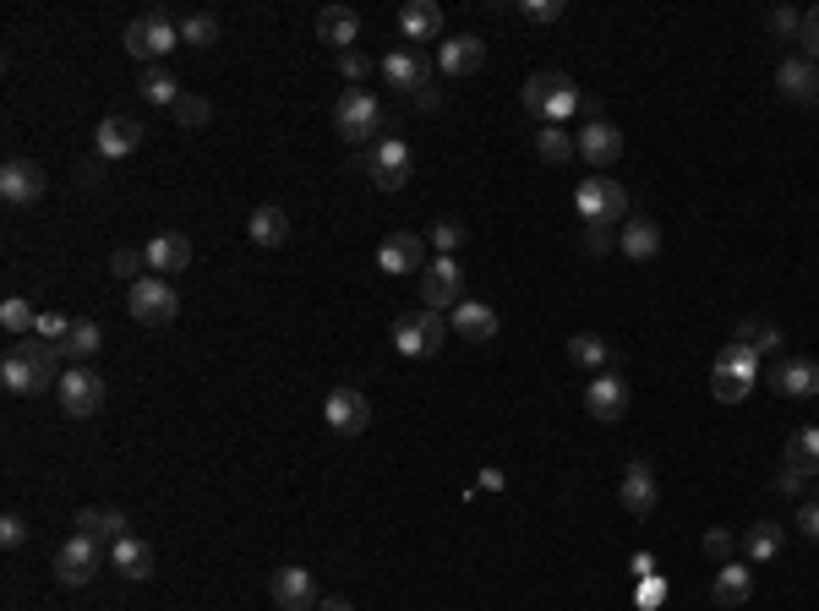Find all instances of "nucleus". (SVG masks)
Wrapping results in <instances>:
<instances>
[{
  "mask_svg": "<svg viewBox=\"0 0 819 611\" xmlns=\"http://www.w3.org/2000/svg\"><path fill=\"white\" fill-rule=\"evenodd\" d=\"M519 99H524V115L541 121V126H563V121L579 110V88H574L563 71H535Z\"/></svg>",
  "mask_w": 819,
  "mask_h": 611,
  "instance_id": "f257e3e1",
  "label": "nucleus"
},
{
  "mask_svg": "<svg viewBox=\"0 0 819 611\" xmlns=\"http://www.w3.org/2000/svg\"><path fill=\"white\" fill-rule=\"evenodd\" d=\"M574 208L585 224H629V191L607 175H585L574 191Z\"/></svg>",
  "mask_w": 819,
  "mask_h": 611,
  "instance_id": "f03ea898",
  "label": "nucleus"
},
{
  "mask_svg": "<svg viewBox=\"0 0 819 611\" xmlns=\"http://www.w3.org/2000/svg\"><path fill=\"white\" fill-rule=\"evenodd\" d=\"M333 126H339L344 143H366V137H377L388 121H383V104H377L366 88H344L339 104H333Z\"/></svg>",
  "mask_w": 819,
  "mask_h": 611,
  "instance_id": "7ed1b4c3",
  "label": "nucleus"
},
{
  "mask_svg": "<svg viewBox=\"0 0 819 611\" xmlns=\"http://www.w3.org/2000/svg\"><path fill=\"white\" fill-rule=\"evenodd\" d=\"M126 55H137V60H164L175 44H180V22H169L164 11H148V16H137V22H126Z\"/></svg>",
  "mask_w": 819,
  "mask_h": 611,
  "instance_id": "20e7f679",
  "label": "nucleus"
},
{
  "mask_svg": "<svg viewBox=\"0 0 819 611\" xmlns=\"http://www.w3.org/2000/svg\"><path fill=\"white\" fill-rule=\"evenodd\" d=\"M126 311H132L137 322H148V327H164V322H175V311H180V296L169 290V279L148 274V279H137V285L126 290Z\"/></svg>",
  "mask_w": 819,
  "mask_h": 611,
  "instance_id": "39448f33",
  "label": "nucleus"
},
{
  "mask_svg": "<svg viewBox=\"0 0 819 611\" xmlns=\"http://www.w3.org/2000/svg\"><path fill=\"white\" fill-rule=\"evenodd\" d=\"M460 301H465V274H460V263H454V257H432V263L421 268V306H427V311H454Z\"/></svg>",
  "mask_w": 819,
  "mask_h": 611,
  "instance_id": "423d86ee",
  "label": "nucleus"
},
{
  "mask_svg": "<svg viewBox=\"0 0 819 611\" xmlns=\"http://www.w3.org/2000/svg\"><path fill=\"white\" fill-rule=\"evenodd\" d=\"M60 410L71 415V421H88V415H99L104 410V377L99 371H88V366H71L66 377H60Z\"/></svg>",
  "mask_w": 819,
  "mask_h": 611,
  "instance_id": "0eeeda50",
  "label": "nucleus"
},
{
  "mask_svg": "<svg viewBox=\"0 0 819 611\" xmlns=\"http://www.w3.org/2000/svg\"><path fill=\"white\" fill-rule=\"evenodd\" d=\"M99 563H104V546H99L93 535H71V541L55 552V579H60L66 590H77V585H88V579L99 574Z\"/></svg>",
  "mask_w": 819,
  "mask_h": 611,
  "instance_id": "6e6552de",
  "label": "nucleus"
},
{
  "mask_svg": "<svg viewBox=\"0 0 819 611\" xmlns=\"http://www.w3.org/2000/svg\"><path fill=\"white\" fill-rule=\"evenodd\" d=\"M323 421L339 437H361V432L372 426V404H366V393H355V388H333L323 399Z\"/></svg>",
  "mask_w": 819,
  "mask_h": 611,
  "instance_id": "1a4fd4ad",
  "label": "nucleus"
},
{
  "mask_svg": "<svg viewBox=\"0 0 819 611\" xmlns=\"http://www.w3.org/2000/svg\"><path fill=\"white\" fill-rule=\"evenodd\" d=\"M383 77H388V88H405V93H427L432 88V60L421 55V49H388L383 55Z\"/></svg>",
  "mask_w": 819,
  "mask_h": 611,
  "instance_id": "9d476101",
  "label": "nucleus"
},
{
  "mask_svg": "<svg viewBox=\"0 0 819 611\" xmlns=\"http://www.w3.org/2000/svg\"><path fill=\"white\" fill-rule=\"evenodd\" d=\"M410 143H399V137H383L377 148L366 153V169H372V180L383 186V191H399L405 180H410Z\"/></svg>",
  "mask_w": 819,
  "mask_h": 611,
  "instance_id": "9b49d317",
  "label": "nucleus"
},
{
  "mask_svg": "<svg viewBox=\"0 0 819 611\" xmlns=\"http://www.w3.org/2000/svg\"><path fill=\"white\" fill-rule=\"evenodd\" d=\"M143 137H148V126H143L137 115H110V121H99V132H93V153H99V158H126V153L143 148Z\"/></svg>",
  "mask_w": 819,
  "mask_h": 611,
  "instance_id": "f8f14e48",
  "label": "nucleus"
},
{
  "mask_svg": "<svg viewBox=\"0 0 819 611\" xmlns=\"http://www.w3.org/2000/svg\"><path fill=\"white\" fill-rule=\"evenodd\" d=\"M0 197H5L11 208L38 202V197H44V169H38L33 158H5V164H0Z\"/></svg>",
  "mask_w": 819,
  "mask_h": 611,
  "instance_id": "ddd939ff",
  "label": "nucleus"
},
{
  "mask_svg": "<svg viewBox=\"0 0 819 611\" xmlns=\"http://www.w3.org/2000/svg\"><path fill=\"white\" fill-rule=\"evenodd\" d=\"M629 377H618V371H596V382L585 388V410L596 415V421H618L623 410H629Z\"/></svg>",
  "mask_w": 819,
  "mask_h": 611,
  "instance_id": "4468645a",
  "label": "nucleus"
},
{
  "mask_svg": "<svg viewBox=\"0 0 819 611\" xmlns=\"http://www.w3.org/2000/svg\"><path fill=\"white\" fill-rule=\"evenodd\" d=\"M377 268L383 274H421L427 268V241L421 235H388L383 246H377Z\"/></svg>",
  "mask_w": 819,
  "mask_h": 611,
  "instance_id": "2eb2a0df",
  "label": "nucleus"
},
{
  "mask_svg": "<svg viewBox=\"0 0 819 611\" xmlns=\"http://www.w3.org/2000/svg\"><path fill=\"white\" fill-rule=\"evenodd\" d=\"M268 590H274V607L279 611H318V585H312L307 568H279Z\"/></svg>",
  "mask_w": 819,
  "mask_h": 611,
  "instance_id": "dca6fc26",
  "label": "nucleus"
},
{
  "mask_svg": "<svg viewBox=\"0 0 819 611\" xmlns=\"http://www.w3.org/2000/svg\"><path fill=\"white\" fill-rule=\"evenodd\" d=\"M143 257H148V274H159V279L186 274V268H191V241L175 235V230H164V235H154V241L143 246Z\"/></svg>",
  "mask_w": 819,
  "mask_h": 611,
  "instance_id": "f3484780",
  "label": "nucleus"
},
{
  "mask_svg": "<svg viewBox=\"0 0 819 611\" xmlns=\"http://www.w3.org/2000/svg\"><path fill=\"white\" fill-rule=\"evenodd\" d=\"M776 88H782L793 104H819V66L804 60V55L782 60V66H776Z\"/></svg>",
  "mask_w": 819,
  "mask_h": 611,
  "instance_id": "a211bd4d",
  "label": "nucleus"
},
{
  "mask_svg": "<svg viewBox=\"0 0 819 611\" xmlns=\"http://www.w3.org/2000/svg\"><path fill=\"white\" fill-rule=\"evenodd\" d=\"M579 158L596 164V169L618 164V158H623V132H618L612 121H590V126L579 132Z\"/></svg>",
  "mask_w": 819,
  "mask_h": 611,
  "instance_id": "6ab92c4d",
  "label": "nucleus"
},
{
  "mask_svg": "<svg viewBox=\"0 0 819 611\" xmlns=\"http://www.w3.org/2000/svg\"><path fill=\"white\" fill-rule=\"evenodd\" d=\"M482 60H487V44L476 33H460V38H449L438 49V71L443 77H471V71H482Z\"/></svg>",
  "mask_w": 819,
  "mask_h": 611,
  "instance_id": "aec40b11",
  "label": "nucleus"
},
{
  "mask_svg": "<svg viewBox=\"0 0 819 611\" xmlns=\"http://www.w3.org/2000/svg\"><path fill=\"white\" fill-rule=\"evenodd\" d=\"M449 327L460 333V338H471V344H491L497 338V311L487 301H460L449 311Z\"/></svg>",
  "mask_w": 819,
  "mask_h": 611,
  "instance_id": "412c9836",
  "label": "nucleus"
},
{
  "mask_svg": "<svg viewBox=\"0 0 819 611\" xmlns=\"http://www.w3.org/2000/svg\"><path fill=\"white\" fill-rule=\"evenodd\" d=\"M749 596H754V574H749L743 563H721V568H716V585H710V601L721 611H738Z\"/></svg>",
  "mask_w": 819,
  "mask_h": 611,
  "instance_id": "4be33fe9",
  "label": "nucleus"
},
{
  "mask_svg": "<svg viewBox=\"0 0 819 611\" xmlns=\"http://www.w3.org/2000/svg\"><path fill=\"white\" fill-rule=\"evenodd\" d=\"M110 563L121 568V579H154V546L148 541H137V535H121V541H110Z\"/></svg>",
  "mask_w": 819,
  "mask_h": 611,
  "instance_id": "5701e85b",
  "label": "nucleus"
},
{
  "mask_svg": "<svg viewBox=\"0 0 819 611\" xmlns=\"http://www.w3.org/2000/svg\"><path fill=\"white\" fill-rule=\"evenodd\" d=\"M399 33H405L410 44L438 38V33H443V5H438V0H410V5L399 11Z\"/></svg>",
  "mask_w": 819,
  "mask_h": 611,
  "instance_id": "b1692460",
  "label": "nucleus"
},
{
  "mask_svg": "<svg viewBox=\"0 0 819 611\" xmlns=\"http://www.w3.org/2000/svg\"><path fill=\"white\" fill-rule=\"evenodd\" d=\"M246 235H252V246H285L290 241V213L279 202H263V208H252Z\"/></svg>",
  "mask_w": 819,
  "mask_h": 611,
  "instance_id": "393cba45",
  "label": "nucleus"
},
{
  "mask_svg": "<svg viewBox=\"0 0 819 611\" xmlns=\"http://www.w3.org/2000/svg\"><path fill=\"white\" fill-rule=\"evenodd\" d=\"M318 38L344 55V49L361 38V16H355L350 5H323V11H318Z\"/></svg>",
  "mask_w": 819,
  "mask_h": 611,
  "instance_id": "a878e982",
  "label": "nucleus"
},
{
  "mask_svg": "<svg viewBox=\"0 0 819 611\" xmlns=\"http://www.w3.org/2000/svg\"><path fill=\"white\" fill-rule=\"evenodd\" d=\"M99 349H104V327L88 322V316H71V327H66V338H60V355H66L71 366H82V360H93Z\"/></svg>",
  "mask_w": 819,
  "mask_h": 611,
  "instance_id": "bb28decb",
  "label": "nucleus"
},
{
  "mask_svg": "<svg viewBox=\"0 0 819 611\" xmlns=\"http://www.w3.org/2000/svg\"><path fill=\"white\" fill-rule=\"evenodd\" d=\"M776 393H787V399H815L819 393V366L815 360H804V355L782 360V366H776Z\"/></svg>",
  "mask_w": 819,
  "mask_h": 611,
  "instance_id": "cd10ccee",
  "label": "nucleus"
},
{
  "mask_svg": "<svg viewBox=\"0 0 819 611\" xmlns=\"http://www.w3.org/2000/svg\"><path fill=\"white\" fill-rule=\"evenodd\" d=\"M618 497H623V508L634 513V519H645L655 508V475L651 464H629L623 469V486H618Z\"/></svg>",
  "mask_w": 819,
  "mask_h": 611,
  "instance_id": "c85d7f7f",
  "label": "nucleus"
},
{
  "mask_svg": "<svg viewBox=\"0 0 819 611\" xmlns=\"http://www.w3.org/2000/svg\"><path fill=\"white\" fill-rule=\"evenodd\" d=\"M618 246H623L629 263H651L655 252H661V230H655V219H629L623 235H618Z\"/></svg>",
  "mask_w": 819,
  "mask_h": 611,
  "instance_id": "c756f323",
  "label": "nucleus"
},
{
  "mask_svg": "<svg viewBox=\"0 0 819 611\" xmlns=\"http://www.w3.org/2000/svg\"><path fill=\"white\" fill-rule=\"evenodd\" d=\"M0 388L16 393V399L38 393V371H33V360H27L22 349H5V360H0Z\"/></svg>",
  "mask_w": 819,
  "mask_h": 611,
  "instance_id": "7c9ffc66",
  "label": "nucleus"
},
{
  "mask_svg": "<svg viewBox=\"0 0 819 611\" xmlns=\"http://www.w3.org/2000/svg\"><path fill=\"white\" fill-rule=\"evenodd\" d=\"M782 546H787V530H782V524H771V519L749 524V535H743L749 563H771V557H782Z\"/></svg>",
  "mask_w": 819,
  "mask_h": 611,
  "instance_id": "2f4dec72",
  "label": "nucleus"
},
{
  "mask_svg": "<svg viewBox=\"0 0 819 611\" xmlns=\"http://www.w3.org/2000/svg\"><path fill=\"white\" fill-rule=\"evenodd\" d=\"M77 535H93V541H121L126 535V513L121 508H82L77 513Z\"/></svg>",
  "mask_w": 819,
  "mask_h": 611,
  "instance_id": "473e14b6",
  "label": "nucleus"
},
{
  "mask_svg": "<svg viewBox=\"0 0 819 611\" xmlns=\"http://www.w3.org/2000/svg\"><path fill=\"white\" fill-rule=\"evenodd\" d=\"M137 93H143L148 104H159V110H175V99H180V82L169 77V66H143V77H137Z\"/></svg>",
  "mask_w": 819,
  "mask_h": 611,
  "instance_id": "72a5a7b5",
  "label": "nucleus"
},
{
  "mask_svg": "<svg viewBox=\"0 0 819 611\" xmlns=\"http://www.w3.org/2000/svg\"><path fill=\"white\" fill-rule=\"evenodd\" d=\"M535 153H541L546 164H568V158L579 153V137L563 132V126H541V132H535Z\"/></svg>",
  "mask_w": 819,
  "mask_h": 611,
  "instance_id": "f704fd0d",
  "label": "nucleus"
},
{
  "mask_svg": "<svg viewBox=\"0 0 819 611\" xmlns=\"http://www.w3.org/2000/svg\"><path fill=\"white\" fill-rule=\"evenodd\" d=\"M607 355H612V349H607V338H601V333H574V338H568V360H574V366H585V371H601V366H607Z\"/></svg>",
  "mask_w": 819,
  "mask_h": 611,
  "instance_id": "c9c22d12",
  "label": "nucleus"
},
{
  "mask_svg": "<svg viewBox=\"0 0 819 611\" xmlns=\"http://www.w3.org/2000/svg\"><path fill=\"white\" fill-rule=\"evenodd\" d=\"M749 388H754L749 371H732V366H716V371H710V393H716L721 404H743Z\"/></svg>",
  "mask_w": 819,
  "mask_h": 611,
  "instance_id": "e433bc0d",
  "label": "nucleus"
},
{
  "mask_svg": "<svg viewBox=\"0 0 819 611\" xmlns=\"http://www.w3.org/2000/svg\"><path fill=\"white\" fill-rule=\"evenodd\" d=\"M394 349H399V355H410V360H421V355H427V338H421V311H410V316H399V322H394Z\"/></svg>",
  "mask_w": 819,
  "mask_h": 611,
  "instance_id": "4c0bfd02",
  "label": "nucleus"
},
{
  "mask_svg": "<svg viewBox=\"0 0 819 611\" xmlns=\"http://www.w3.org/2000/svg\"><path fill=\"white\" fill-rule=\"evenodd\" d=\"M738 344H749L754 355H771V349H782V327H765V322L743 316L738 322Z\"/></svg>",
  "mask_w": 819,
  "mask_h": 611,
  "instance_id": "58836bf2",
  "label": "nucleus"
},
{
  "mask_svg": "<svg viewBox=\"0 0 819 611\" xmlns=\"http://www.w3.org/2000/svg\"><path fill=\"white\" fill-rule=\"evenodd\" d=\"M787 464H798V469H809L819 480V426H804L793 443H787Z\"/></svg>",
  "mask_w": 819,
  "mask_h": 611,
  "instance_id": "ea45409f",
  "label": "nucleus"
},
{
  "mask_svg": "<svg viewBox=\"0 0 819 611\" xmlns=\"http://www.w3.org/2000/svg\"><path fill=\"white\" fill-rule=\"evenodd\" d=\"M219 38V22L208 16V11H191V16H180V44H191V49H208Z\"/></svg>",
  "mask_w": 819,
  "mask_h": 611,
  "instance_id": "a19ab883",
  "label": "nucleus"
},
{
  "mask_svg": "<svg viewBox=\"0 0 819 611\" xmlns=\"http://www.w3.org/2000/svg\"><path fill=\"white\" fill-rule=\"evenodd\" d=\"M0 322H5V333H38V311L22 301V296H5L0 301Z\"/></svg>",
  "mask_w": 819,
  "mask_h": 611,
  "instance_id": "79ce46f5",
  "label": "nucleus"
},
{
  "mask_svg": "<svg viewBox=\"0 0 819 611\" xmlns=\"http://www.w3.org/2000/svg\"><path fill=\"white\" fill-rule=\"evenodd\" d=\"M169 115H175V126H186V132H191V126H208V121H213V104H208V99H197V93H180Z\"/></svg>",
  "mask_w": 819,
  "mask_h": 611,
  "instance_id": "37998d69",
  "label": "nucleus"
},
{
  "mask_svg": "<svg viewBox=\"0 0 819 611\" xmlns=\"http://www.w3.org/2000/svg\"><path fill=\"white\" fill-rule=\"evenodd\" d=\"M110 274H115V279L132 290L137 279H148V257H143V252H132V246H121V252L110 257Z\"/></svg>",
  "mask_w": 819,
  "mask_h": 611,
  "instance_id": "c03bdc74",
  "label": "nucleus"
},
{
  "mask_svg": "<svg viewBox=\"0 0 819 611\" xmlns=\"http://www.w3.org/2000/svg\"><path fill=\"white\" fill-rule=\"evenodd\" d=\"M432 246H438V257H454L465 246V224L460 219H438L432 224Z\"/></svg>",
  "mask_w": 819,
  "mask_h": 611,
  "instance_id": "a18cd8bd",
  "label": "nucleus"
},
{
  "mask_svg": "<svg viewBox=\"0 0 819 611\" xmlns=\"http://www.w3.org/2000/svg\"><path fill=\"white\" fill-rule=\"evenodd\" d=\"M421 338H427V355H438L443 338H449V316L443 311H421Z\"/></svg>",
  "mask_w": 819,
  "mask_h": 611,
  "instance_id": "49530a36",
  "label": "nucleus"
},
{
  "mask_svg": "<svg viewBox=\"0 0 819 611\" xmlns=\"http://www.w3.org/2000/svg\"><path fill=\"white\" fill-rule=\"evenodd\" d=\"M716 366H732V371H749V377H754V371H760V355H754L749 344H738V338H732V344L721 349V360H716Z\"/></svg>",
  "mask_w": 819,
  "mask_h": 611,
  "instance_id": "de8ad7c7",
  "label": "nucleus"
},
{
  "mask_svg": "<svg viewBox=\"0 0 819 611\" xmlns=\"http://www.w3.org/2000/svg\"><path fill=\"white\" fill-rule=\"evenodd\" d=\"M771 33L798 44V33H804V16H798V11H787V5H776V11H771Z\"/></svg>",
  "mask_w": 819,
  "mask_h": 611,
  "instance_id": "09e8293b",
  "label": "nucleus"
},
{
  "mask_svg": "<svg viewBox=\"0 0 819 611\" xmlns=\"http://www.w3.org/2000/svg\"><path fill=\"white\" fill-rule=\"evenodd\" d=\"M815 475L809 469H798V464H782V475H776V491L782 497H804V486H809Z\"/></svg>",
  "mask_w": 819,
  "mask_h": 611,
  "instance_id": "8fccbe9b",
  "label": "nucleus"
},
{
  "mask_svg": "<svg viewBox=\"0 0 819 611\" xmlns=\"http://www.w3.org/2000/svg\"><path fill=\"white\" fill-rule=\"evenodd\" d=\"M519 16H530V22H557V16H563V0H519Z\"/></svg>",
  "mask_w": 819,
  "mask_h": 611,
  "instance_id": "3c124183",
  "label": "nucleus"
},
{
  "mask_svg": "<svg viewBox=\"0 0 819 611\" xmlns=\"http://www.w3.org/2000/svg\"><path fill=\"white\" fill-rule=\"evenodd\" d=\"M339 71H344L350 82H366V77H372V60H366L361 49H344V55H339Z\"/></svg>",
  "mask_w": 819,
  "mask_h": 611,
  "instance_id": "603ef678",
  "label": "nucleus"
},
{
  "mask_svg": "<svg viewBox=\"0 0 819 611\" xmlns=\"http://www.w3.org/2000/svg\"><path fill=\"white\" fill-rule=\"evenodd\" d=\"M66 327H71V316H60V311H38V338L60 344V338H66Z\"/></svg>",
  "mask_w": 819,
  "mask_h": 611,
  "instance_id": "864d4df0",
  "label": "nucleus"
},
{
  "mask_svg": "<svg viewBox=\"0 0 819 611\" xmlns=\"http://www.w3.org/2000/svg\"><path fill=\"white\" fill-rule=\"evenodd\" d=\"M0 541H5V552L27 546V524H22V513H5V519H0Z\"/></svg>",
  "mask_w": 819,
  "mask_h": 611,
  "instance_id": "5fc2aeb1",
  "label": "nucleus"
},
{
  "mask_svg": "<svg viewBox=\"0 0 819 611\" xmlns=\"http://www.w3.org/2000/svg\"><path fill=\"white\" fill-rule=\"evenodd\" d=\"M705 557H710L716 568L732 563V535H727V530H710V535H705Z\"/></svg>",
  "mask_w": 819,
  "mask_h": 611,
  "instance_id": "6e6d98bb",
  "label": "nucleus"
},
{
  "mask_svg": "<svg viewBox=\"0 0 819 611\" xmlns=\"http://www.w3.org/2000/svg\"><path fill=\"white\" fill-rule=\"evenodd\" d=\"M798 44H804V60H815V66H819V5L804 16V33H798Z\"/></svg>",
  "mask_w": 819,
  "mask_h": 611,
  "instance_id": "4d7b16f0",
  "label": "nucleus"
},
{
  "mask_svg": "<svg viewBox=\"0 0 819 611\" xmlns=\"http://www.w3.org/2000/svg\"><path fill=\"white\" fill-rule=\"evenodd\" d=\"M585 252L590 257H607L612 252V230L607 224H585Z\"/></svg>",
  "mask_w": 819,
  "mask_h": 611,
  "instance_id": "13d9d810",
  "label": "nucleus"
},
{
  "mask_svg": "<svg viewBox=\"0 0 819 611\" xmlns=\"http://www.w3.org/2000/svg\"><path fill=\"white\" fill-rule=\"evenodd\" d=\"M798 535L819 541V502H804V508H798Z\"/></svg>",
  "mask_w": 819,
  "mask_h": 611,
  "instance_id": "bf43d9fd",
  "label": "nucleus"
},
{
  "mask_svg": "<svg viewBox=\"0 0 819 611\" xmlns=\"http://www.w3.org/2000/svg\"><path fill=\"white\" fill-rule=\"evenodd\" d=\"M476 486H482V491H502V469H497V464H487V469H482V480H476Z\"/></svg>",
  "mask_w": 819,
  "mask_h": 611,
  "instance_id": "052dcab7",
  "label": "nucleus"
},
{
  "mask_svg": "<svg viewBox=\"0 0 819 611\" xmlns=\"http://www.w3.org/2000/svg\"><path fill=\"white\" fill-rule=\"evenodd\" d=\"M629 568H634L640 579H651V574H655V557H651V552H634V563H629Z\"/></svg>",
  "mask_w": 819,
  "mask_h": 611,
  "instance_id": "680f3d73",
  "label": "nucleus"
},
{
  "mask_svg": "<svg viewBox=\"0 0 819 611\" xmlns=\"http://www.w3.org/2000/svg\"><path fill=\"white\" fill-rule=\"evenodd\" d=\"M651 601H661V585H655V579H645V585H640V607H651Z\"/></svg>",
  "mask_w": 819,
  "mask_h": 611,
  "instance_id": "e2e57ef3",
  "label": "nucleus"
},
{
  "mask_svg": "<svg viewBox=\"0 0 819 611\" xmlns=\"http://www.w3.org/2000/svg\"><path fill=\"white\" fill-rule=\"evenodd\" d=\"M318 611H355L344 596H328V601H318Z\"/></svg>",
  "mask_w": 819,
  "mask_h": 611,
  "instance_id": "0e129e2a",
  "label": "nucleus"
}]
</instances>
